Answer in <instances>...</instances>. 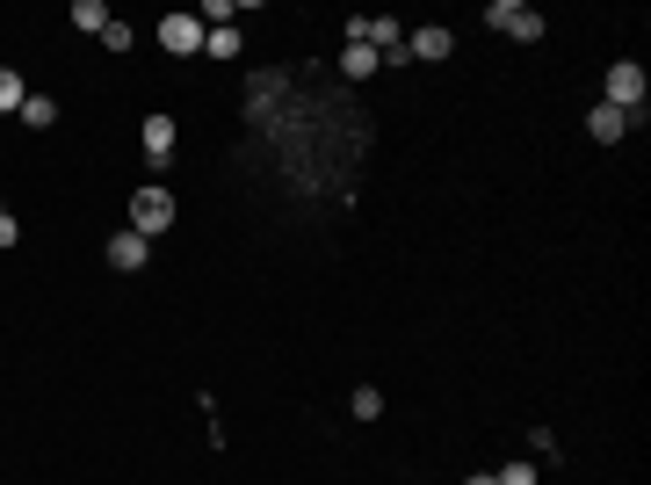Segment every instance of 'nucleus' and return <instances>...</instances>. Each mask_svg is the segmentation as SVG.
<instances>
[{
	"mask_svg": "<svg viewBox=\"0 0 651 485\" xmlns=\"http://www.w3.org/2000/svg\"><path fill=\"white\" fill-rule=\"evenodd\" d=\"M463 485H500V478H492V471H471V478H463Z\"/></svg>",
	"mask_w": 651,
	"mask_h": 485,
	"instance_id": "nucleus-17",
	"label": "nucleus"
},
{
	"mask_svg": "<svg viewBox=\"0 0 651 485\" xmlns=\"http://www.w3.org/2000/svg\"><path fill=\"white\" fill-rule=\"evenodd\" d=\"M377 413H384V399H377V391L362 384V391H355V420H377Z\"/></svg>",
	"mask_w": 651,
	"mask_h": 485,
	"instance_id": "nucleus-14",
	"label": "nucleus"
},
{
	"mask_svg": "<svg viewBox=\"0 0 651 485\" xmlns=\"http://www.w3.org/2000/svg\"><path fill=\"white\" fill-rule=\"evenodd\" d=\"M203 51L210 58H239V29H203Z\"/></svg>",
	"mask_w": 651,
	"mask_h": 485,
	"instance_id": "nucleus-13",
	"label": "nucleus"
},
{
	"mask_svg": "<svg viewBox=\"0 0 651 485\" xmlns=\"http://www.w3.org/2000/svg\"><path fill=\"white\" fill-rule=\"evenodd\" d=\"M131 232H145V239L152 232H174V196L167 189H138L131 196Z\"/></svg>",
	"mask_w": 651,
	"mask_h": 485,
	"instance_id": "nucleus-3",
	"label": "nucleus"
},
{
	"mask_svg": "<svg viewBox=\"0 0 651 485\" xmlns=\"http://www.w3.org/2000/svg\"><path fill=\"white\" fill-rule=\"evenodd\" d=\"M608 109H623V116H644V66H608V95H601Z\"/></svg>",
	"mask_w": 651,
	"mask_h": 485,
	"instance_id": "nucleus-2",
	"label": "nucleus"
},
{
	"mask_svg": "<svg viewBox=\"0 0 651 485\" xmlns=\"http://www.w3.org/2000/svg\"><path fill=\"white\" fill-rule=\"evenodd\" d=\"M492 478H500V485H536V471H529V464H507V471H492Z\"/></svg>",
	"mask_w": 651,
	"mask_h": 485,
	"instance_id": "nucleus-15",
	"label": "nucleus"
},
{
	"mask_svg": "<svg viewBox=\"0 0 651 485\" xmlns=\"http://www.w3.org/2000/svg\"><path fill=\"white\" fill-rule=\"evenodd\" d=\"M152 37H160L174 58H189V51H203V15H167L160 29H152Z\"/></svg>",
	"mask_w": 651,
	"mask_h": 485,
	"instance_id": "nucleus-4",
	"label": "nucleus"
},
{
	"mask_svg": "<svg viewBox=\"0 0 651 485\" xmlns=\"http://www.w3.org/2000/svg\"><path fill=\"white\" fill-rule=\"evenodd\" d=\"M485 22L500 29V37H521V44H536V37H543V15L529 8V0H492Z\"/></svg>",
	"mask_w": 651,
	"mask_h": 485,
	"instance_id": "nucleus-1",
	"label": "nucleus"
},
{
	"mask_svg": "<svg viewBox=\"0 0 651 485\" xmlns=\"http://www.w3.org/2000/svg\"><path fill=\"white\" fill-rule=\"evenodd\" d=\"M138 138H145V160H152V167H167V160H174V116H145V131H138Z\"/></svg>",
	"mask_w": 651,
	"mask_h": 485,
	"instance_id": "nucleus-5",
	"label": "nucleus"
},
{
	"mask_svg": "<svg viewBox=\"0 0 651 485\" xmlns=\"http://www.w3.org/2000/svg\"><path fill=\"white\" fill-rule=\"evenodd\" d=\"M73 29H87V37H102V29H109V8H102V0H73Z\"/></svg>",
	"mask_w": 651,
	"mask_h": 485,
	"instance_id": "nucleus-10",
	"label": "nucleus"
},
{
	"mask_svg": "<svg viewBox=\"0 0 651 485\" xmlns=\"http://www.w3.org/2000/svg\"><path fill=\"white\" fill-rule=\"evenodd\" d=\"M15 239H22V225L8 218V210H0V247H15Z\"/></svg>",
	"mask_w": 651,
	"mask_h": 485,
	"instance_id": "nucleus-16",
	"label": "nucleus"
},
{
	"mask_svg": "<svg viewBox=\"0 0 651 485\" xmlns=\"http://www.w3.org/2000/svg\"><path fill=\"white\" fill-rule=\"evenodd\" d=\"M22 102H29V87H22V73H8V66H0V116H22Z\"/></svg>",
	"mask_w": 651,
	"mask_h": 485,
	"instance_id": "nucleus-11",
	"label": "nucleus"
},
{
	"mask_svg": "<svg viewBox=\"0 0 651 485\" xmlns=\"http://www.w3.org/2000/svg\"><path fill=\"white\" fill-rule=\"evenodd\" d=\"M406 51L434 66V58H449V29H434V22H427V29H413V44H406Z\"/></svg>",
	"mask_w": 651,
	"mask_h": 485,
	"instance_id": "nucleus-8",
	"label": "nucleus"
},
{
	"mask_svg": "<svg viewBox=\"0 0 651 485\" xmlns=\"http://www.w3.org/2000/svg\"><path fill=\"white\" fill-rule=\"evenodd\" d=\"M586 131H594L601 145H615V138H630V116H623V109H608V102H601L594 116H586Z\"/></svg>",
	"mask_w": 651,
	"mask_h": 485,
	"instance_id": "nucleus-7",
	"label": "nucleus"
},
{
	"mask_svg": "<svg viewBox=\"0 0 651 485\" xmlns=\"http://www.w3.org/2000/svg\"><path fill=\"white\" fill-rule=\"evenodd\" d=\"M22 124H29V131H51V124H58V109H51L44 95H29V102H22Z\"/></svg>",
	"mask_w": 651,
	"mask_h": 485,
	"instance_id": "nucleus-12",
	"label": "nucleus"
},
{
	"mask_svg": "<svg viewBox=\"0 0 651 485\" xmlns=\"http://www.w3.org/2000/svg\"><path fill=\"white\" fill-rule=\"evenodd\" d=\"M109 261H116V268H145V261H152V239H145V232H116V239H109Z\"/></svg>",
	"mask_w": 651,
	"mask_h": 485,
	"instance_id": "nucleus-6",
	"label": "nucleus"
},
{
	"mask_svg": "<svg viewBox=\"0 0 651 485\" xmlns=\"http://www.w3.org/2000/svg\"><path fill=\"white\" fill-rule=\"evenodd\" d=\"M377 66H384V58L369 51V44H348V51H340V73H348V80H369Z\"/></svg>",
	"mask_w": 651,
	"mask_h": 485,
	"instance_id": "nucleus-9",
	"label": "nucleus"
}]
</instances>
